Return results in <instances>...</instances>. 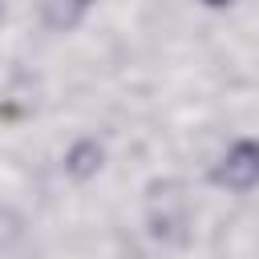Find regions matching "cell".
Masks as SVG:
<instances>
[{
	"label": "cell",
	"instance_id": "cell-3",
	"mask_svg": "<svg viewBox=\"0 0 259 259\" xmlns=\"http://www.w3.org/2000/svg\"><path fill=\"white\" fill-rule=\"evenodd\" d=\"M97 0H40V20L53 32H73Z\"/></svg>",
	"mask_w": 259,
	"mask_h": 259
},
{
	"label": "cell",
	"instance_id": "cell-1",
	"mask_svg": "<svg viewBox=\"0 0 259 259\" xmlns=\"http://www.w3.org/2000/svg\"><path fill=\"white\" fill-rule=\"evenodd\" d=\"M210 182L219 190H231V194H247L259 186V142L255 138H239L231 142L219 162L210 166Z\"/></svg>",
	"mask_w": 259,
	"mask_h": 259
},
{
	"label": "cell",
	"instance_id": "cell-4",
	"mask_svg": "<svg viewBox=\"0 0 259 259\" xmlns=\"http://www.w3.org/2000/svg\"><path fill=\"white\" fill-rule=\"evenodd\" d=\"M101 162H105L101 142L81 138V142H73V146H69V154H65V174H69V178H77V182H85V178H93V174L101 170Z\"/></svg>",
	"mask_w": 259,
	"mask_h": 259
},
{
	"label": "cell",
	"instance_id": "cell-5",
	"mask_svg": "<svg viewBox=\"0 0 259 259\" xmlns=\"http://www.w3.org/2000/svg\"><path fill=\"white\" fill-rule=\"evenodd\" d=\"M210 8H227V4H235V0H206Z\"/></svg>",
	"mask_w": 259,
	"mask_h": 259
},
{
	"label": "cell",
	"instance_id": "cell-2",
	"mask_svg": "<svg viewBox=\"0 0 259 259\" xmlns=\"http://www.w3.org/2000/svg\"><path fill=\"white\" fill-rule=\"evenodd\" d=\"M190 223V206L178 182H154L150 186V231L158 239H182Z\"/></svg>",
	"mask_w": 259,
	"mask_h": 259
}]
</instances>
